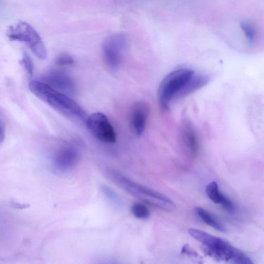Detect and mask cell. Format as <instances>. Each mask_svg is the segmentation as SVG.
<instances>
[{
  "mask_svg": "<svg viewBox=\"0 0 264 264\" xmlns=\"http://www.w3.org/2000/svg\"><path fill=\"white\" fill-rule=\"evenodd\" d=\"M149 113L148 105L144 102L137 103L132 111L131 125L137 136H141L145 132Z\"/></svg>",
  "mask_w": 264,
  "mask_h": 264,
  "instance_id": "9",
  "label": "cell"
},
{
  "mask_svg": "<svg viewBox=\"0 0 264 264\" xmlns=\"http://www.w3.org/2000/svg\"><path fill=\"white\" fill-rule=\"evenodd\" d=\"M240 26L248 43L250 44H253L257 37V30L255 25L250 21H245L241 22Z\"/></svg>",
  "mask_w": 264,
  "mask_h": 264,
  "instance_id": "14",
  "label": "cell"
},
{
  "mask_svg": "<svg viewBox=\"0 0 264 264\" xmlns=\"http://www.w3.org/2000/svg\"><path fill=\"white\" fill-rule=\"evenodd\" d=\"M44 82L67 95L73 94L75 91L76 86L74 80L62 70H54L51 71Z\"/></svg>",
  "mask_w": 264,
  "mask_h": 264,
  "instance_id": "8",
  "label": "cell"
},
{
  "mask_svg": "<svg viewBox=\"0 0 264 264\" xmlns=\"http://www.w3.org/2000/svg\"><path fill=\"white\" fill-rule=\"evenodd\" d=\"M132 212L136 218L139 220L148 219L150 215L149 208L141 203L134 204L132 208Z\"/></svg>",
  "mask_w": 264,
  "mask_h": 264,
  "instance_id": "15",
  "label": "cell"
},
{
  "mask_svg": "<svg viewBox=\"0 0 264 264\" xmlns=\"http://www.w3.org/2000/svg\"><path fill=\"white\" fill-rule=\"evenodd\" d=\"M56 63L61 66H69L74 63V59L69 54L64 53L60 55L56 60Z\"/></svg>",
  "mask_w": 264,
  "mask_h": 264,
  "instance_id": "17",
  "label": "cell"
},
{
  "mask_svg": "<svg viewBox=\"0 0 264 264\" xmlns=\"http://www.w3.org/2000/svg\"><path fill=\"white\" fill-rule=\"evenodd\" d=\"M6 35L10 41L26 43L36 56L41 59H46V48L40 35L28 23L20 21L16 25L10 26Z\"/></svg>",
  "mask_w": 264,
  "mask_h": 264,
  "instance_id": "5",
  "label": "cell"
},
{
  "mask_svg": "<svg viewBox=\"0 0 264 264\" xmlns=\"http://www.w3.org/2000/svg\"><path fill=\"white\" fill-rule=\"evenodd\" d=\"M112 175L116 182L130 194L160 209L167 211L175 209L176 205L174 202L159 192L136 184L117 173H113Z\"/></svg>",
  "mask_w": 264,
  "mask_h": 264,
  "instance_id": "4",
  "label": "cell"
},
{
  "mask_svg": "<svg viewBox=\"0 0 264 264\" xmlns=\"http://www.w3.org/2000/svg\"><path fill=\"white\" fill-rule=\"evenodd\" d=\"M22 64L25 67L28 74L32 76L34 73V64L30 56L27 53H24Z\"/></svg>",
  "mask_w": 264,
  "mask_h": 264,
  "instance_id": "18",
  "label": "cell"
},
{
  "mask_svg": "<svg viewBox=\"0 0 264 264\" xmlns=\"http://www.w3.org/2000/svg\"><path fill=\"white\" fill-rule=\"evenodd\" d=\"M29 88L37 97L65 117L80 121L86 119V112L77 102L44 82L33 81Z\"/></svg>",
  "mask_w": 264,
  "mask_h": 264,
  "instance_id": "2",
  "label": "cell"
},
{
  "mask_svg": "<svg viewBox=\"0 0 264 264\" xmlns=\"http://www.w3.org/2000/svg\"><path fill=\"white\" fill-rule=\"evenodd\" d=\"M194 74L193 70L182 68L172 71L163 79L158 92L159 103L162 109L169 110L177 94Z\"/></svg>",
  "mask_w": 264,
  "mask_h": 264,
  "instance_id": "3",
  "label": "cell"
},
{
  "mask_svg": "<svg viewBox=\"0 0 264 264\" xmlns=\"http://www.w3.org/2000/svg\"><path fill=\"white\" fill-rule=\"evenodd\" d=\"M220 204L228 212L232 213L235 211L234 204L224 195H222Z\"/></svg>",
  "mask_w": 264,
  "mask_h": 264,
  "instance_id": "19",
  "label": "cell"
},
{
  "mask_svg": "<svg viewBox=\"0 0 264 264\" xmlns=\"http://www.w3.org/2000/svg\"><path fill=\"white\" fill-rule=\"evenodd\" d=\"M5 138V129L3 123L0 121V144H1Z\"/></svg>",
  "mask_w": 264,
  "mask_h": 264,
  "instance_id": "20",
  "label": "cell"
},
{
  "mask_svg": "<svg viewBox=\"0 0 264 264\" xmlns=\"http://www.w3.org/2000/svg\"><path fill=\"white\" fill-rule=\"evenodd\" d=\"M195 211L201 219L206 224L219 231L221 232H225L226 231L224 227L218 220H216L207 211L200 207L196 208Z\"/></svg>",
  "mask_w": 264,
  "mask_h": 264,
  "instance_id": "13",
  "label": "cell"
},
{
  "mask_svg": "<svg viewBox=\"0 0 264 264\" xmlns=\"http://www.w3.org/2000/svg\"><path fill=\"white\" fill-rule=\"evenodd\" d=\"M188 232L191 237L201 244L203 253L214 260L237 264H254L243 251L221 238L194 228H190Z\"/></svg>",
  "mask_w": 264,
  "mask_h": 264,
  "instance_id": "1",
  "label": "cell"
},
{
  "mask_svg": "<svg viewBox=\"0 0 264 264\" xmlns=\"http://www.w3.org/2000/svg\"><path fill=\"white\" fill-rule=\"evenodd\" d=\"M209 81L210 79L207 76L196 75L195 73L189 79L182 89L177 94L175 101L182 99L195 92L206 86Z\"/></svg>",
  "mask_w": 264,
  "mask_h": 264,
  "instance_id": "11",
  "label": "cell"
},
{
  "mask_svg": "<svg viewBox=\"0 0 264 264\" xmlns=\"http://www.w3.org/2000/svg\"><path fill=\"white\" fill-rule=\"evenodd\" d=\"M127 45L128 40L123 33L112 34L106 39L102 45V52L108 67L114 71L119 69Z\"/></svg>",
  "mask_w": 264,
  "mask_h": 264,
  "instance_id": "6",
  "label": "cell"
},
{
  "mask_svg": "<svg viewBox=\"0 0 264 264\" xmlns=\"http://www.w3.org/2000/svg\"><path fill=\"white\" fill-rule=\"evenodd\" d=\"M87 126L91 134L101 141L113 143L116 141V134L109 118L103 113H94L86 121Z\"/></svg>",
  "mask_w": 264,
  "mask_h": 264,
  "instance_id": "7",
  "label": "cell"
},
{
  "mask_svg": "<svg viewBox=\"0 0 264 264\" xmlns=\"http://www.w3.org/2000/svg\"><path fill=\"white\" fill-rule=\"evenodd\" d=\"M79 158V154L75 149L64 148L55 156L53 162L54 169L60 172L69 171L76 166Z\"/></svg>",
  "mask_w": 264,
  "mask_h": 264,
  "instance_id": "10",
  "label": "cell"
},
{
  "mask_svg": "<svg viewBox=\"0 0 264 264\" xmlns=\"http://www.w3.org/2000/svg\"><path fill=\"white\" fill-rule=\"evenodd\" d=\"M182 136L184 142L192 155L196 157L199 151V140L197 132L187 120L183 124Z\"/></svg>",
  "mask_w": 264,
  "mask_h": 264,
  "instance_id": "12",
  "label": "cell"
},
{
  "mask_svg": "<svg viewBox=\"0 0 264 264\" xmlns=\"http://www.w3.org/2000/svg\"><path fill=\"white\" fill-rule=\"evenodd\" d=\"M206 193L210 199L217 204H220L223 195L220 191L218 183L215 182H211L207 185Z\"/></svg>",
  "mask_w": 264,
  "mask_h": 264,
  "instance_id": "16",
  "label": "cell"
}]
</instances>
